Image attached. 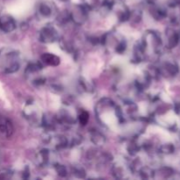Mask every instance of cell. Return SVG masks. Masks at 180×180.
I'll use <instances>...</instances> for the list:
<instances>
[{"label":"cell","instance_id":"cell-1","mask_svg":"<svg viewBox=\"0 0 180 180\" xmlns=\"http://www.w3.org/2000/svg\"><path fill=\"white\" fill-rule=\"evenodd\" d=\"M0 27L5 32L12 31L14 28V22L8 16H4L0 18Z\"/></svg>","mask_w":180,"mask_h":180},{"label":"cell","instance_id":"cell-4","mask_svg":"<svg viewBox=\"0 0 180 180\" xmlns=\"http://www.w3.org/2000/svg\"><path fill=\"white\" fill-rule=\"evenodd\" d=\"M162 150L163 153H172V152L174 151V147L172 146V144H166V145H164V146L162 147Z\"/></svg>","mask_w":180,"mask_h":180},{"label":"cell","instance_id":"cell-2","mask_svg":"<svg viewBox=\"0 0 180 180\" xmlns=\"http://www.w3.org/2000/svg\"><path fill=\"white\" fill-rule=\"evenodd\" d=\"M11 130H12V128H11V123H10L7 120L0 117V132L8 134L9 132H11Z\"/></svg>","mask_w":180,"mask_h":180},{"label":"cell","instance_id":"cell-5","mask_svg":"<svg viewBox=\"0 0 180 180\" xmlns=\"http://www.w3.org/2000/svg\"><path fill=\"white\" fill-rule=\"evenodd\" d=\"M89 115H88V113H85V112H84V113H82L81 115H80V117H79V120H80V122H81L83 125H85L87 121H88V117Z\"/></svg>","mask_w":180,"mask_h":180},{"label":"cell","instance_id":"cell-3","mask_svg":"<svg viewBox=\"0 0 180 180\" xmlns=\"http://www.w3.org/2000/svg\"><path fill=\"white\" fill-rule=\"evenodd\" d=\"M43 59H44L46 63L48 64H50V65H57L59 63L58 57H56L55 55H53V54H46L43 56Z\"/></svg>","mask_w":180,"mask_h":180}]
</instances>
